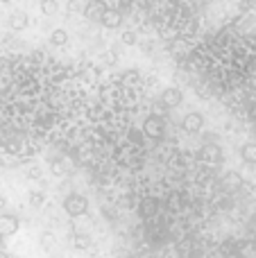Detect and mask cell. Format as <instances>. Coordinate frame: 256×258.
I'll return each mask as SVG.
<instances>
[{
    "label": "cell",
    "mask_w": 256,
    "mask_h": 258,
    "mask_svg": "<svg viewBox=\"0 0 256 258\" xmlns=\"http://www.w3.org/2000/svg\"><path fill=\"white\" fill-rule=\"evenodd\" d=\"M63 211H66L71 218H80V215H84L86 211H89V202H86V197L80 195V192H71V195H66V200H63Z\"/></svg>",
    "instance_id": "6da1fadb"
},
{
    "label": "cell",
    "mask_w": 256,
    "mask_h": 258,
    "mask_svg": "<svg viewBox=\"0 0 256 258\" xmlns=\"http://www.w3.org/2000/svg\"><path fill=\"white\" fill-rule=\"evenodd\" d=\"M143 134L148 138H152V141L163 138V134H166V122H163V118L161 116H148L143 122Z\"/></svg>",
    "instance_id": "7a4b0ae2"
},
{
    "label": "cell",
    "mask_w": 256,
    "mask_h": 258,
    "mask_svg": "<svg viewBox=\"0 0 256 258\" xmlns=\"http://www.w3.org/2000/svg\"><path fill=\"white\" fill-rule=\"evenodd\" d=\"M18 227H21V222H18L16 215L0 213V233H3L5 238H7V236H14V233L18 231Z\"/></svg>",
    "instance_id": "3957f363"
},
{
    "label": "cell",
    "mask_w": 256,
    "mask_h": 258,
    "mask_svg": "<svg viewBox=\"0 0 256 258\" xmlns=\"http://www.w3.org/2000/svg\"><path fill=\"white\" fill-rule=\"evenodd\" d=\"M181 125H184V132L198 134V132H202V127H204V118H202V113H198V111L186 113L184 120H181Z\"/></svg>",
    "instance_id": "277c9868"
},
{
    "label": "cell",
    "mask_w": 256,
    "mask_h": 258,
    "mask_svg": "<svg viewBox=\"0 0 256 258\" xmlns=\"http://www.w3.org/2000/svg\"><path fill=\"white\" fill-rule=\"evenodd\" d=\"M104 9H107L104 0H89V3L84 5V16L89 18V21H100Z\"/></svg>",
    "instance_id": "5b68a950"
},
{
    "label": "cell",
    "mask_w": 256,
    "mask_h": 258,
    "mask_svg": "<svg viewBox=\"0 0 256 258\" xmlns=\"http://www.w3.org/2000/svg\"><path fill=\"white\" fill-rule=\"evenodd\" d=\"M161 102L166 104L168 109H175V107H179V104L184 102V95H181L179 89H166L161 93Z\"/></svg>",
    "instance_id": "8992f818"
},
{
    "label": "cell",
    "mask_w": 256,
    "mask_h": 258,
    "mask_svg": "<svg viewBox=\"0 0 256 258\" xmlns=\"http://www.w3.org/2000/svg\"><path fill=\"white\" fill-rule=\"evenodd\" d=\"M100 23H102L104 27H111V30H113V27H118L122 23V14L118 12V9H109L107 7L102 12V16H100Z\"/></svg>",
    "instance_id": "52a82bcc"
},
{
    "label": "cell",
    "mask_w": 256,
    "mask_h": 258,
    "mask_svg": "<svg viewBox=\"0 0 256 258\" xmlns=\"http://www.w3.org/2000/svg\"><path fill=\"white\" fill-rule=\"evenodd\" d=\"M27 23H30V18H27L25 12H14L12 16L7 18L9 30H23V27H27Z\"/></svg>",
    "instance_id": "ba28073f"
},
{
    "label": "cell",
    "mask_w": 256,
    "mask_h": 258,
    "mask_svg": "<svg viewBox=\"0 0 256 258\" xmlns=\"http://www.w3.org/2000/svg\"><path fill=\"white\" fill-rule=\"evenodd\" d=\"M202 156L204 161H211V163H218V161L222 159V152H220V147L218 145H204L202 147Z\"/></svg>",
    "instance_id": "9c48e42d"
},
{
    "label": "cell",
    "mask_w": 256,
    "mask_h": 258,
    "mask_svg": "<svg viewBox=\"0 0 256 258\" xmlns=\"http://www.w3.org/2000/svg\"><path fill=\"white\" fill-rule=\"evenodd\" d=\"M157 209H159V204L154 200H143L139 206V213H141V218H152L157 213Z\"/></svg>",
    "instance_id": "30bf717a"
},
{
    "label": "cell",
    "mask_w": 256,
    "mask_h": 258,
    "mask_svg": "<svg viewBox=\"0 0 256 258\" xmlns=\"http://www.w3.org/2000/svg\"><path fill=\"white\" fill-rule=\"evenodd\" d=\"M240 156L245 163H256V143H245L240 147Z\"/></svg>",
    "instance_id": "8fae6325"
},
{
    "label": "cell",
    "mask_w": 256,
    "mask_h": 258,
    "mask_svg": "<svg viewBox=\"0 0 256 258\" xmlns=\"http://www.w3.org/2000/svg\"><path fill=\"white\" fill-rule=\"evenodd\" d=\"M222 186H225L227 190H234V188H238V186H240L238 172H227L225 177H222Z\"/></svg>",
    "instance_id": "7c38bea8"
},
{
    "label": "cell",
    "mask_w": 256,
    "mask_h": 258,
    "mask_svg": "<svg viewBox=\"0 0 256 258\" xmlns=\"http://www.w3.org/2000/svg\"><path fill=\"white\" fill-rule=\"evenodd\" d=\"M73 247H75V249H89L91 238L86 236V233H75V236H73Z\"/></svg>",
    "instance_id": "4fadbf2b"
},
{
    "label": "cell",
    "mask_w": 256,
    "mask_h": 258,
    "mask_svg": "<svg viewBox=\"0 0 256 258\" xmlns=\"http://www.w3.org/2000/svg\"><path fill=\"white\" fill-rule=\"evenodd\" d=\"M57 0H41V5H39V9H41V14H45V16H52V14H57Z\"/></svg>",
    "instance_id": "5bb4252c"
},
{
    "label": "cell",
    "mask_w": 256,
    "mask_h": 258,
    "mask_svg": "<svg viewBox=\"0 0 256 258\" xmlns=\"http://www.w3.org/2000/svg\"><path fill=\"white\" fill-rule=\"evenodd\" d=\"M68 41V32L66 30H54L52 34H50V43L52 45H66Z\"/></svg>",
    "instance_id": "9a60e30c"
},
{
    "label": "cell",
    "mask_w": 256,
    "mask_h": 258,
    "mask_svg": "<svg viewBox=\"0 0 256 258\" xmlns=\"http://www.w3.org/2000/svg\"><path fill=\"white\" fill-rule=\"evenodd\" d=\"M27 200H30V206H34V209H39V206L43 204V192H39V190H32Z\"/></svg>",
    "instance_id": "2e32d148"
},
{
    "label": "cell",
    "mask_w": 256,
    "mask_h": 258,
    "mask_svg": "<svg viewBox=\"0 0 256 258\" xmlns=\"http://www.w3.org/2000/svg\"><path fill=\"white\" fill-rule=\"evenodd\" d=\"M122 41H125L127 45H134L136 43V32H125V34H122Z\"/></svg>",
    "instance_id": "e0dca14e"
},
{
    "label": "cell",
    "mask_w": 256,
    "mask_h": 258,
    "mask_svg": "<svg viewBox=\"0 0 256 258\" xmlns=\"http://www.w3.org/2000/svg\"><path fill=\"white\" fill-rule=\"evenodd\" d=\"M50 245H52V236H50V233H43V247L50 249Z\"/></svg>",
    "instance_id": "ac0fdd59"
},
{
    "label": "cell",
    "mask_w": 256,
    "mask_h": 258,
    "mask_svg": "<svg viewBox=\"0 0 256 258\" xmlns=\"http://www.w3.org/2000/svg\"><path fill=\"white\" fill-rule=\"evenodd\" d=\"M132 138H134V141H136V143H139V141H141V134H139V129H132Z\"/></svg>",
    "instance_id": "d6986e66"
},
{
    "label": "cell",
    "mask_w": 256,
    "mask_h": 258,
    "mask_svg": "<svg viewBox=\"0 0 256 258\" xmlns=\"http://www.w3.org/2000/svg\"><path fill=\"white\" fill-rule=\"evenodd\" d=\"M5 206H7V200H5V197L0 195V213H3V211H5Z\"/></svg>",
    "instance_id": "ffe728a7"
},
{
    "label": "cell",
    "mask_w": 256,
    "mask_h": 258,
    "mask_svg": "<svg viewBox=\"0 0 256 258\" xmlns=\"http://www.w3.org/2000/svg\"><path fill=\"white\" fill-rule=\"evenodd\" d=\"M3 249H5V236L0 233V251H3Z\"/></svg>",
    "instance_id": "44dd1931"
},
{
    "label": "cell",
    "mask_w": 256,
    "mask_h": 258,
    "mask_svg": "<svg viewBox=\"0 0 256 258\" xmlns=\"http://www.w3.org/2000/svg\"><path fill=\"white\" fill-rule=\"evenodd\" d=\"M132 3V0H120V5H130Z\"/></svg>",
    "instance_id": "7402d4cb"
},
{
    "label": "cell",
    "mask_w": 256,
    "mask_h": 258,
    "mask_svg": "<svg viewBox=\"0 0 256 258\" xmlns=\"http://www.w3.org/2000/svg\"><path fill=\"white\" fill-rule=\"evenodd\" d=\"M0 3H9V0H0Z\"/></svg>",
    "instance_id": "603a6c76"
},
{
    "label": "cell",
    "mask_w": 256,
    "mask_h": 258,
    "mask_svg": "<svg viewBox=\"0 0 256 258\" xmlns=\"http://www.w3.org/2000/svg\"><path fill=\"white\" fill-rule=\"evenodd\" d=\"M0 168H3V161H0Z\"/></svg>",
    "instance_id": "cb8c5ba5"
},
{
    "label": "cell",
    "mask_w": 256,
    "mask_h": 258,
    "mask_svg": "<svg viewBox=\"0 0 256 258\" xmlns=\"http://www.w3.org/2000/svg\"><path fill=\"white\" fill-rule=\"evenodd\" d=\"M0 18H3V16H0Z\"/></svg>",
    "instance_id": "d4e9b609"
}]
</instances>
